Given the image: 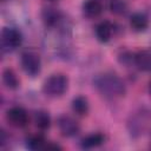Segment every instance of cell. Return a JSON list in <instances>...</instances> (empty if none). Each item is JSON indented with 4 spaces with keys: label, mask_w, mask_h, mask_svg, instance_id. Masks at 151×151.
Instances as JSON below:
<instances>
[{
    "label": "cell",
    "mask_w": 151,
    "mask_h": 151,
    "mask_svg": "<svg viewBox=\"0 0 151 151\" xmlns=\"http://www.w3.org/2000/svg\"><path fill=\"white\" fill-rule=\"evenodd\" d=\"M83 12L87 18H97L103 12V6L98 0H86L83 5Z\"/></svg>",
    "instance_id": "cell-7"
},
{
    "label": "cell",
    "mask_w": 151,
    "mask_h": 151,
    "mask_svg": "<svg viewBox=\"0 0 151 151\" xmlns=\"http://www.w3.org/2000/svg\"><path fill=\"white\" fill-rule=\"evenodd\" d=\"M72 109L79 116H84L88 112V101L85 97L78 96L72 100Z\"/></svg>",
    "instance_id": "cell-12"
},
{
    "label": "cell",
    "mask_w": 151,
    "mask_h": 151,
    "mask_svg": "<svg viewBox=\"0 0 151 151\" xmlns=\"http://www.w3.org/2000/svg\"><path fill=\"white\" fill-rule=\"evenodd\" d=\"M21 66L27 74H29L32 77L37 76L41 68V63H40L39 55L32 51L24 52L21 54Z\"/></svg>",
    "instance_id": "cell-3"
},
{
    "label": "cell",
    "mask_w": 151,
    "mask_h": 151,
    "mask_svg": "<svg viewBox=\"0 0 151 151\" xmlns=\"http://www.w3.org/2000/svg\"><path fill=\"white\" fill-rule=\"evenodd\" d=\"M34 123H35L37 127H39L40 130H47L51 125V118L47 112L38 111L34 116Z\"/></svg>",
    "instance_id": "cell-15"
},
{
    "label": "cell",
    "mask_w": 151,
    "mask_h": 151,
    "mask_svg": "<svg viewBox=\"0 0 151 151\" xmlns=\"http://www.w3.org/2000/svg\"><path fill=\"white\" fill-rule=\"evenodd\" d=\"M2 1H6V0H2Z\"/></svg>",
    "instance_id": "cell-19"
},
{
    "label": "cell",
    "mask_w": 151,
    "mask_h": 151,
    "mask_svg": "<svg viewBox=\"0 0 151 151\" xmlns=\"http://www.w3.org/2000/svg\"><path fill=\"white\" fill-rule=\"evenodd\" d=\"M110 9L117 15L124 14L126 12V4L123 0H112L110 4Z\"/></svg>",
    "instance_id": "cell-17"
},
{
    "label": "cell",
    "mask_w": 151,
    "mask_h": 151,
    "mask_svg": "<svg viewBox=\"0 0 151 151\" xmlns=\"http://www.w3.org/2000/svg\"><path fill=\"white\" fill-rule=\"evenodd\" d=\"M96 86L99 92L109 98L122 97L125 93L123 81L114 74H103L96 79Z\"/></svg>",
    "instance_id": "cell-1"
},
{
    "label": "cell",
    "mask_w": 151,
    "mask_h": 151,
    "mask_svg": "<svg viewBox=\"0 0 151 151\" xmlns=\"http://www.w3.org/2000/svg\"><path fill=\"white\" fill-rule=\"evenodd\" d=\"M22 41V37L21 33L15 29V28H11V27H5L1 32V44L2 47L7 51H13L17 47L20 46Z\"/></svg>",
    "instance_id": "cell-4"
},
{
    "label": "cell",
    "mask_w": 151,
    "mask_h": 151,
    "mask_svg": "<svg viewBox=\"0 0 151 151\" xmlns=\"http://www.w3.org/2000/svg\"><path fill=\"white\" fill-rule=\"evenodd\" d=\"M96 35L101 42L109 41L112 35V25L109 21H101L96 27Z\"/></svg>",
    "instance_id": "cell-9"
},
{
    "label": "cell",
    "mask_w": 151,
    "mask_h": 151,
    "mask_svg": "<svg viewBox=\"0 0 151 151\" xmlns=\"http://www.w3.org/2000/svg\"><path fill=\"white\" fill-rule=\"evenodd\" d=\"M42 19L45 21L46 25L48 26H53L58 22V20L60 19V13L57 8L54 7H46L42 11Z\"/></svg>",
    "instance_id": "cell-11"
},
{
    "label": "cell",
    "mask_w": 151,
    "mask_h": 151,
    "mask_svg": "<svg viewBox=\"0 0 151 151\" xmlns=\"http://www.w3.org/2000/svg\"><path fill=\"white\" fill-rule=\"evenodd\" d=\"M130 25L134 31L142 32L147 28L149 20L146 18V15H144L143 13H134L130 19Z\"/></svg>",
    "instance_id": "cell-10"
},
{
    "label": "cell",
    "mask_w": 151,
    "mask_h": 151,
    "mask_svg": "<svg viewBox=\"0 0 151 151\" xmlns=\"http://www.w3.org/2000/svg\"><path fill=\"white\" fill-rule=\"evenodd\" d=\"M134 63L137 67L142 71H151V52L149 51H139L134 55Z\"/></svg>",
    "instance_id": "cell-8"
},
{
    "label": "cell",
    "mask_w": 151,
    "mask_h": 151,
    "mask_svg": "<svg viewBox=\"0 0 151 151\" xmlns=\"http://www.w3.org/2000/svg\"><path fill=\"white\" fill-rule=\"evenodd\" d=\"M104 140H105V137L101 133H92L81 140V145H83V147H86V149L96 147V146H99L100 144H103Z\"/></svg>",
    "instance_id": "cell-14"
},
{
    "label": "cell",
    "mask_w": 151,
    "mask_h": 151,
    "mask_svg": "<svg viewBox=\"0 0 151 151\" xmlns=\"http://www.w3.org/2000/svg\"><path fill=\"white\" fill-rule=\"evenodd\" d=\"M58 126L63 136L65 137H72L78 133L79 131V124L76 119H73L70 116H63L58 120Z\"/></svg>",
    "instance_id": "cell-6"
},
{
    "label": "cell",
    "mask_w": 151,
    "mask_h": 151,
    "mask_svg": "<svg viewBox=\"0 0 151 151\" xmlns=\"http://www.w3.org/2000/svg\"><path fill=\"white\" fill-rule=\"evenodd\" d=\"M2 80H4V84L8 88H12V90L17 88L19 86V84H20L19 78L17 77L15 72L13 70H11V68H6L4 71V73H2Z\"/></svg>",
    "instance_id": "cell-13"
},
{
    "label": "cell",
    "mask_w": 151,
    "mask_h": 151,
    "mask_svg": "<svg viewBox=\"0 0 151 151\" xmlns=\"http://www.w3.org/2000/svg\"><path fill=\"white\" fill-rule=\"evenodd\" d=\"M6 118L8 123L15 127H24L28 123V114L25 109L20 106H14L9 109L6 113Z\"/></svg>",
    "instance_id": "cell-5"
},
{
    "label": "cell",
    "mask_w": 151,
    "mask_h": 151,
    "mask_svg": "<svg viewBox=\"0 0 151 151\" xmlns=\"http://www.w3.org/2000/svg\"><path fill=\"white\" fill-rule=\"evenodd\" d=\"M68 86V79L64 74H53L44 83V92L50 97H59L65 93Z\"/></svg>",
    "instance_id": "cell-2"
},
{
    "label": "cell",
    "mask_w": 151,
    "mask_h": 151,
    "mask_svg": "<svg viewBox=\"0 0 151 151\" xmlns=\"http://www.w3.org/2000/svg\"><path fill=\"white\" fill-rule=\"evenodd\" d=\"M149 92H150V94H151V81H150V84H149Z\"/></svg>",
    "instance_id": "cell-18"
},
{
    "label": "cell",
    "mask_w": 151,
    "mask_h": 151,
    "mask_svg": "<svg viewBox=\"0 0 151 151\" xmlns=\"http://www.w3.org/2000/svg\"><path fill=\"white\" fill-rule=\"evenodd\" d=\"M45 146H46V142H45L44 137L40 136V134L32 136V137L28 139V147L32 149V150L45 149Z\"/></svg>",
    "instance_id": "cell-16"
}]
</instances>
